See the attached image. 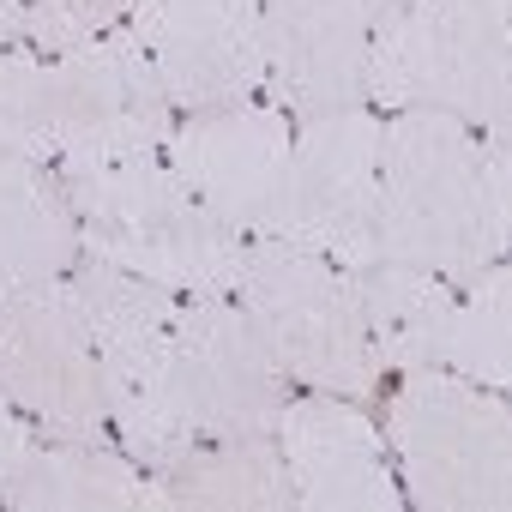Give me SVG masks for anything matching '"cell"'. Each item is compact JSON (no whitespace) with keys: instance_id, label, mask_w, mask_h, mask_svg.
<instances>
[{"instance_id":"obj_8","label":"cell","mask_w":512,"mask_h":512,"mask_svg":"<svg viewBox=\"0 0 512 512\" xmlns=\"http://www.w3.org/2000/svg\"><path fill=\"white\" fill-rule=\"evenodd\" d=\"M374 199H380V115L368 103L308 115L296 121L290 169L266 217V235L314 247L356 272L374 260Z\"/></svg>"},{"instance_id":"obj_10","label":"cell","mask_w":512,"mask_h":512,"mask_svg":"<svg viewBox=\"0 0 512 512\" xmlns=\"http://www.w3.org/2000/svg\"><path fill=\"white\" fill-rule=\"evenodd\" d=\"M290 139H296V121L278 103L247 97V103L181 115L163 145V163L211 217H223L241 235H266V217L290 169Z\"/></svg>"},{"instance_id":"obj_4","label":"cell","mask_w":512,"mask_h":512,"mask_svg":"<svg viewBox=\"0 0 512 512\" xmlns=\"http://www.w3.org/2000/svg\"><path fill=\"white\" fill-rule=\"evenodd\" d=\"M235 302L247 308L253 332L266 338L290 386L356 398V404L380 392L386 362L368 338V314L350 266L278 235H247Z\"/></svg>"},{"instance_id":"obj_15","label":"cell","mask_w":512,"mask_h":512,"mask_svg":"<svg viewBox=\"0 0 512 512\" xmlns=\"http://www.w3.org/2000/svg\"><path fill=\"white\" fill-rule=\"evenodd\" d=\"M85 260L79 223L49 163L0 145V290L73 278Z\"/></svg>"},{"instance_id":"obj_14","label":"cell","mask_w":512,"mask_h":512,"mask_svg":"<svg viewBox=\"0 0 512 512\" xmlns=\"http://www.w3.org/2000/svg\"><path fill=\"white\" fill-rule=\"evenodd\" d=\"M0 506L19 512H151L169 506L163 482L133 464L127 452H109L103 440H31L19 470L0 482Z\"/></svg>"},{"instance_id":"obj_16","label":"cell","mask_w":512,"mask_h":512,"mask_svg":"<svg viewBox=\"0 0 512 512\" xmlns=\"http://www.w3.org/2000/svg\"><path fill=\"white\" fill-rule=\"evenodd\" d=\"M506 7L512 0H434V31L446 49V109L470 121L488 145H506Z\"/></svg>"},{"instance_id":"obj_7","label":"cell","mask_w":512,"mask_h":512,"mask_svg":"<svg viewBox=\"0 0 512 512\" xmlns=\"http://www.w3.org/2000/svg\"><path fill=\"white\" fill-rule=\"evenodd\" d=\"M0 398L43 440H103L109 398L73 278L0 290Z\"/></svg>"},{"instance_id":"obj_23","label":"cell","mask_w":512,"mask_h":512,"mask_svg":"<svg viewBox=\"0 0 512 512\" xmlns=\"http://www.w3.org/2000/svg\"><path fill=\"white\" fill-rule=\"evenodd\" d=\"M25 43V0H0V55Z\"/></svg>"},{"instance_id":"obj_24","label":"cell","mask_w":512,"mask_h":512,"mask_svg":"<svg viewBox=\"0 0 512 512\" xmlns=\"http://www.w3.org/2000/svg\"><path fill=\"white\" fill-rule=\"evenodd\" d=\"M374 7H386V0H374Z\"/></svg>"},{"instance_id":"obj_12","label":"cell","mask_w":512,"mask_h":512,"mask_svg":"<svg viewBox=\"0 0 512 512\" xmlns=\"http://www.w3.org/2000/svg\"><path fill=\"white\" fill-rule=\"evenodd\" d=\"M374 0H260L266 103L290 121L368 103Z\"/></svg>"},{"instance_id":"obj_20","label":"cell","mask_w":512,"mask_h":512,"mask_svg":"<svg viewBox=\"0 0 512 512\" xmlns=\"http://www.w3.org/2000/svg\"><path fill=\"white\" fill-rule=\"evenodd\" d=\"M506 266H482L476 278L458 284L452 296V320L440 338V368L464 374L488 392H506L512 380V302H506Z\"/></svg>"},{"instance_id":"obj_9","label":"cell","mask_w":512,"mask_h":512,"mask_svg":"<svg viewBox=\"0 0 512 512\" xmlns=\"http://www.w3.org/2000/svg\"><path fill=\"white\" fill-rule=\"evenodd\" d=\"M290 374L253 332L235 296H181L175 308V404L193 440L272 434L290 398Z\"/></svg>"},{"instance_id":"obj_19","label":"cell","mask_w":512,"mask_h":512,"mask_svg":"<svg viewBox=\"0 0 512 512\" xmlns=\"http://www.w3.org/2000/svg\"><path fill=\"white\" fill-rule=\"evenodd\" d=\"M368 103L380 109H446V49L434 0H386L368 25Z\"/></svg>"},{"instance_id":"obj_21","label":"cell","mask_w":512,"mask_h":512,"mask_svg":"<svg viewBox=\"0 0 512 512\" xmlns=\"http://www.w3.org/2000/svg\"><path fill=\"white\" fill-rule=\"evenodd\" d=\"M127 13H133V0H25V49L37 55L85 49L109 37L115 25H127Z\"/></svg>"},{"instance_id":"obj_3","label":"cell","mask_w":512,"mask_h":512,"mask_svg":"<svg viewBox=\"0 0 512 512\" xmlns=\"http://www.w3.org/2000/svg\"><path fill=\"white\" fill-rule=\"evenodd\" d=\"M55 181L91 260L121 266L175 296H235L247 235L211 217L163 163V151L55 169Z\"/></svg>"},{"instance_id":"obj_5","label":"cell","mask_w":512,"mask_h":512,"mask_svg":"<svg viewBox=\"0 0 512 512\" xmlns=\"http://www.w3.org/2000/svg\"><path fill=\"white\" fill-rule=\"evenodd\" d=\"M79 308L91 320V344L103 362V398H109V434L127 446L133 464L163 476L181 464L199 440L175 404V308L181 296L163 284H145L121 266L85 260L73 266Z\"/></svg>"},{"instance_id":"obj_17","label":"cell","mask_w":512,"mask_h":512,"mask_svg":"<svg viewBox=\"0 0 512 512\" xmlns=\"http://www.w3.org/2000/svg\"><path fill=\"white\" fill-rule=\"evenodd\" d=\"M157 482H163L169 506H205V512H284V506H296V482H290L278 434L199 440Z\"/></svg>"},{"instance_id":"obj_13","label":"cell","mask_w":512,"mask_h":512,"mask_svg":"<svg viewBox=\"0 0 512 512\" xmlns=\"http://www.w3.org/2000/svg\"><path fill=\"white\" fill-rule=\"evenodd\" d=\"M272 434L284 446L296 506L308 512H398L404 506L386 434L356 398L290 392Z\"/></svg>"},{"instance_id":"obj_18","label":"cell","mask_w":512,"mask_h":512,"mask_svg":"<svg viewBox=\"0 0 512 512\" xmlns=\"http://www.w3.org/2000/svg\"><path fill=\"white\" fill-rule=\"evenodd\" d=\"M356 296L368 314V338L392 374L440 368V338H446L452 296H458L452 278L398 266V260H368V266H356Z\"/></svg>"},{"instance_id":"obj_22","label":"cell","mask_w":512,"mask_h":512,"mask_svg":"<svg viewBox=\"0 0 512 512\" xmlns=\"http://www.w3.org/2000/svg\"><path fill=\"white\" fill-rule=\"evenodd\" d=\"M31 440H37V428L7 404V398H0V482H7L13 470H19V458L31 452Z\"/></svg>"},{"instance_id":"obj_11","label":"cell","mask_w":512,"mask_h":512,"mask_svg":"<svg viewBox=\"0 0 512 512\" xmlns=\"http://www.w3.org/2000/svg\"><path fill=\"white\" fill-rule=\"evenodd\" d=\"M127 31L181 115L266 97L260 0H133Z\"/></svg>"},{"instance_id":"obj_2","label":"cell","mask_w":512,"mask_h":512,"mask_svg":"<svg viewBox=\"0 0 512 512\" xmlns=\"http://www.w3.org/2000/svg\"><path fill=\"white\" fill-rule=\"evenodd\" d=\"M169 133L175 103L127 25L67 55H37L25 43L0 55V145L49 169L151 157Z\"/></svg>"},{"instance_id":"obj_1","label":"cell","mask_w":512,"mask_h":512,"mask_svg":"<svg viewBox=\"0 0 512 512\" xmlns=\"http://www.w3.org/2000/svg\"><path fill=\"white\" fill-rule=\"evenodd\" d=\"M506 145H488L452 109H398L380 121L374 260L422 266L452 284L506 253Z\"/></svg>"},{"instance_id":"obj_6","label":"cell","mask_w":512,"mask_h":512,"mask_svg":"<svg viewBox=\"0 0 512 512\" xmlns=\"http://www.w3.org/2000/svg\"><path fill=\"white\" fill-rule=\"evenodd\" d=\"M386 452L410 506L506 512L512 500V416L506 398L446 374L410 368L386 404Z\"/></svg>"}]
</instances>
